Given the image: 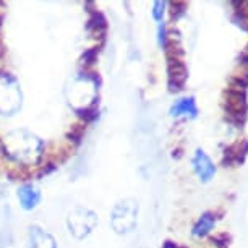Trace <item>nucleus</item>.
I'll return each instance as SVG.
<instances>
[{
	"mask_svg": "<svg viewBox=\"0 0 248 248\" xmlns=\"http://www.w3.org/2000/svg\"><path fill=\"white\" fill-rule=\"evenodd\" d=\"M191 164H193V169L196 172V175L200 177L201 182H209L216 174V166L213 164L211 157L206 154L203 149H196L195 156L191 159Z\"/></svg>",
	"mask_w": 248,
	"mask_h": 248,
	"instance_id": "f257e3e1",
	"label": "nucleus"
},
{
	"mask_svg": "<svg viewBox=\"0 0 248 248\" xmlns=\"http://www.w3.org/2000/svg\"><path fill=\"white\" fill-rule=\"evenodd\" d=\"M167 72H169V90L172 93L180 91L188 77V72H186L182 59H170L169 65H167Z\"/></svg>",
	"mask_w": 248,
	"mask_h": 248,
	"instance_id": "f03ea898",
	"label": "nucleus"
},
{
	"mask_svg": "<svg viewBox=\"0 0 248 248\" xmlns=\"http://www.w3.org/2000/svg\"><path fill=\"white\" fill-rule=\"evenodd\" d=\"M172 117H188V119H195L198 115V107H196L195 97H182L170 107Z\"/></svg>",
	"mask_w": 248,
	"mask_h": 248,
	"instance_id": "7ed1b4c3",
	"label": "nucleus"
},
{
	"mask_svg": "<svg viewBox=\"0 0 248 248\" xmlns=\"http://www.w3.org/2000/svg\"><path fill=\"white\" fill-rule=\"evenodd\" d=\"M214 226H216V214L211 211H206L201 214V217L196 221L191 233H193L195 237H206L213 231Z\"/></svg>",
	"mask_w": 248,
	"mask_h": 248,
	"instance_id": "20e7f679",
	"label": "nucleus"
},
{
	"mask_svg": "<svg viewBox=\"0 0 248 248\" xmlns=\"http://www.w3.org/2000/svg\"><path fill=\"white\" fill-rule=\"evenodd\" d=\"M18 198H20V203L25 209H32L36 208L37 203L41 200V193L37 191L34 186L31 185H25L18 190Z\"/></svg>",
	"mask_w": 248,
	"mask_h": 248,
	"instance_id": "39448f33",
	"label": "nucleus"
},
{
	"mask_svg": "<svg viewBox=\"0 0 248 248\" xmlns=\"http://www.w3.org/2000/svg\"><path fill=\"white\" fill-rule=\"evenodd\" d=\"M31 248H55V242L39 227H31Z\"/></svg>",
	"mask_w": 248,
	"mask_h": 248,
	"instance_id": "423d86ee",
	"label": "nucleus"
},
{
	"mask_svg": "<svg viewBox=\"0 0 248 248\" xmlns=\"http://www.w3.org/2000/svg\"><path fill=\"white\" fill-rule=\"evenodd\" d=\"M86 28H88V31H94V32H97V34H102V32L106 31V28H107V25H106V18L102 16L101 13L94 12V13L91 15L90 20H88Z\"/></svg>",
	"mask_w": 248,
	"mask_h": 248,
	"instance_id": "0eeeda50",
	"label": "nucleus"
},
{
	"mask_svg": "<svg viewBox=\"0 0 248 248\" xmlns=\"http://www.w3.org/2000/svg\"><path fill=\"white\" fill-rule=\"evenodd\" d=\"M78 115L81 117L85 122H93L97 117V109L94 106H91V107H88V109H78Z\"/></svg>",
	"mask_w": 248,
	"mask_h": 248,
	"instance_id": "6e6552de",
	"label": "nucleus"
},
{
	"mask_svg": "<svg viewBox=\"0 0 248 248\" xmlns=\"http://www.w3.org/2000/svg\"><path fill=\"white\" fill-rule=\"evenodd\" d=\"M164 8H166V2H154V5H153V18L154 20L162 21Z\"/></svg>",
	"mask_w": 248,
	"mask_h": 248,
	"instance_id": "1a4fd4ad",
	"label": "nucleus"
},
{
	"mask_svg": "<svg viewBox=\"0 0 248 248\" xmlns=\"http://www.w3.org/2000/svg\"><path fill=\"white\" fill-rule=\"evenodd\" d=\"M96 57H97V49H90L83 54V62L86 65H93L96 62Z\"/></svg>",
	"mask_w": 248,
	"mask_h": 248,
	"instance_id": "9d476101",
	"label": "nucleus"
},
{
	"mask_svg": "<svg viewBox=\"0 0 248 248\" xmlns=\"http://www.w3.org/2000/svg\"><path fill=\"white\" fill-rule=\"evenodd\" d=\"M81 137H83V128L79 127V125H77V127H73V128H72V132L68 133V138H70V140H73L75 143H78L79 140H81Z\"/></svg>",
	"mask_w": 248,
	"mask_h": 248,
	"instance_id": "9b49d317",
	"label": "nucleus"
},
{
	"mask_svg": "<svg viewBox=\"0 0 248 248\" xmlns=\"http://www.w3.org/2000/svg\"><path fill=\"white\" fill-rule=\"evenodd\" d=\"M157 41H159V46H161V47H166L167 39H166V25H164V23H161V25H159V36H157Z\"/></svg>",
	"mask_w": 248,
	"mask_h": 248,
	"instance_id": "f8f14e48",
	"label": "nucleus"
},
{
	"mask_svg": "<svg viewBox=\"0 0 248 248\" xmlns=\"http://www.w3.org/2000/svg\"><path fill=\"white\" fill-rule=\"evenodd\" d=\"M166 248H179L175 245V243H172V242H166Z\"/></svg>",
	"mask_w": 248,
	"mask_h": 248,
	"instance_id": "ddd939ff",
	"label": "nucleus"
},
{
	"mask_svg": "<svg viewBox=\"0 0 248 248\" xmlns=\"http://www.w3.org/2000/svg\"><path fill=\"white\" fill-rule=\"evenodd\" d=\"M0 26H2V16H0Z\"/></svg>",
	"mask_w": 248,
	"mask_h": 248,
	"instance_id": "4468645a",
	"label": "nucleus"
}]
</instances>
